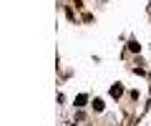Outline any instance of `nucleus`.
Segmentation results:
<instances>
[{
	"instance_id": "1",
	"label": "nucleus",
	"mask_w": 151,
	"mask_h": 126,
	"mask_svg": "<svg viewBox=\"0 0 151 126\" xmlns=\"http://www.w3.org/2000/svg\"><path fill=\"white\" fill-rule=\"evenodd\" d=\"M121 93H124V86H121V83H113V86H111V96H113V99H119Z\"/></svg>"
},
{
	"instance_id": "2",
	"label": "nucleus",
	"mask_w": 151,
	"mask_h": 126,
	"mask_svg": "<svg viewBox=\"0 0 151 126\" xmlns=\"http://www.w3.org/2000/svg\"><path fill=\"white\" fill-rule=\"evenodd\" d=\"M129 50H131V53H139V50H141V45L136 43V40H129Z\"/></svg>"
},
{
	"instance_id": "3",
	"label": "nucleus",
	"mask_w": 151,
	"mask_h": 126,
	"mask_svg": "<svg viewBox=\"0 0 151 126\" xmlns=\"http://www.w3.org/2000/svg\"><path fill=\"white\" fill-rule=\"evenodd\" d=\"M93 109H96V111H103V101L96 99V101H93Z\"/></svg>"
}]
</instances>
